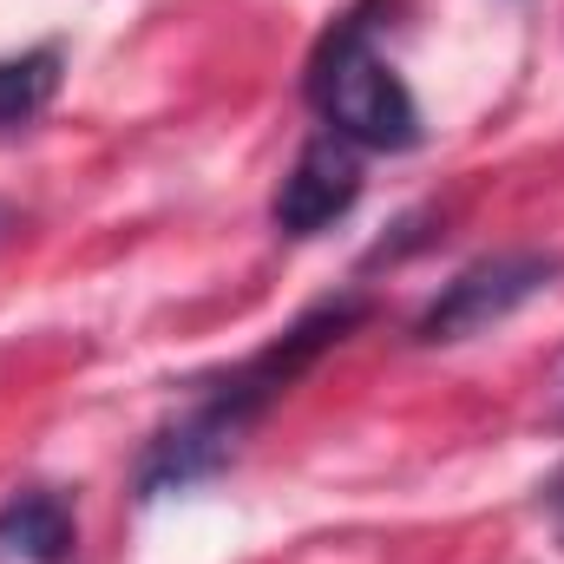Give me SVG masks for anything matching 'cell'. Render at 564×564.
<instances>
[{
    "label": "cell",
    "instance_id": "cell-3",
    "mask_svg": "<svg viewBox=\"0 0 564 564\" xmlns=\"http://www.w3.org/2000/svg\"><path fill=\"white\" fill-rule=\"evenodd\" d=\"M558 276H564V257H552V250H499V257H479V263H466V270L421 308L414 341H421V348L473 341V335L499 328L506 315H519L525 302H539Z\"/></svg>",
    "mask_w": 564,
    "mask_h": 564
},
{
    "label": "cell",
    "instance_id": "cell-7",
    "mask_svg": "<svg viewBox=\"0 0 564 564\" xmlns=\"http://www.w3.org/2000/svg\"><path fill=\"white\" fill-rule=\"evenodd\" d=\"M545 512H552V519L564 525V466L552 473V479H545Z\"/></svg>",
    "mask_w": 564,
    "mask_h": 564
},
{
    "label": "cell",
    "instance_id": "cell-2",
    "mask_svg": "<svg viewBox=\"0 0 564 564\" xmlns=\"http://www.w3.org/2000/svg\"><path fill=\"white\" fill-rule=\"evenodd\" d=\"M381 7L388 0H355L315 40L308 73H302V99L322 119V132H335L355 151H414L421 144V99L375 46Z\"/></svg>",
    "mask_w": 564,
    "mask_h": 564
},
{
    "label": "cell",
    "instance_id": "cell-8",
    "mask_svg": "<svg viewBox=\"0 0 564 564\" xmlns=\"http://www.w3.org/2000/svg\"><path fill=\"white\" fill-rule=\"evenodd\" d=\"M0 230H7V204H0Z\"/></svg>",
    "mask_w": 564,
    "mask_h": 564
},
{
    "label": "cell",
    "instance_id": "cell-1",
    "mask_svg": "<svg viewBox=\"0 0 564 564\" xmlns=\"http://www.w3.org/2000/svg\"><path fill=\"white\" fill-rule=\"evenodd\" d=\"M368 315H375V308H368V295H361V289L328 295V302L302 308L276 341H263L257 355H243L237 368H224V375L197 381L191 408H184L171 426H158V433L144 440L139 473H132L139 506L171 499V492H191V486H204V479H217V473L237 459V446L250 440V426L263 421V414L276 408L282 394H289V388H295V381H302L328 348H335V341H348Z\"/></svg>",
    "mask_w": 564,
    "mask_h": 564
},
{
    "label": "cell",
    "instance_id": "cell-6",
    "mask_svg": "<svg viewBox=\"0 0 564 564\" xmlns=\"http://www.w3.org/2000/svg\"><path fill=\"white\" fill-rule=\"evenodd\" d=\"M59 66H66L59 46H26V53L0 59V132H20V126H33L53 106Z\"/></svg>",
    "mask_w": 564,
    "mask_h": 564
},
{
    "label": "cell",
    "instance_id": "cell-5",
    "mask_svg": "<svg viewBox=\"0 0 564 564\" xmlns=\"http://www.w3.org/2000/svg\"><path fill=\"white\" fill-rule=\"evenodd\" d=\"M79 545V525H73V506L46 486H26L0 506V552L26 564H66Z\"/></svg>",
    "mask_w": 564,
    "mask_h": 564
},
{
    "label": "cell",
    "instance_id": "cell-4",
    "mask_svg": "<svg viewBox=\"0 0 564 564\" xmlns=\"http://www.w3.org/2000/svg\"><path fill=\"white\" fill-rule=\"evenodd\" d=\"M355 204H361V158H355V144H341L335 132H322V139H308L295 151L289 177L276 184L270 224H276L282 237H322V230L341 224Z\"/></svg>",
    "mask_w": 564,
    "mask_h": 564
}]
</instances>
